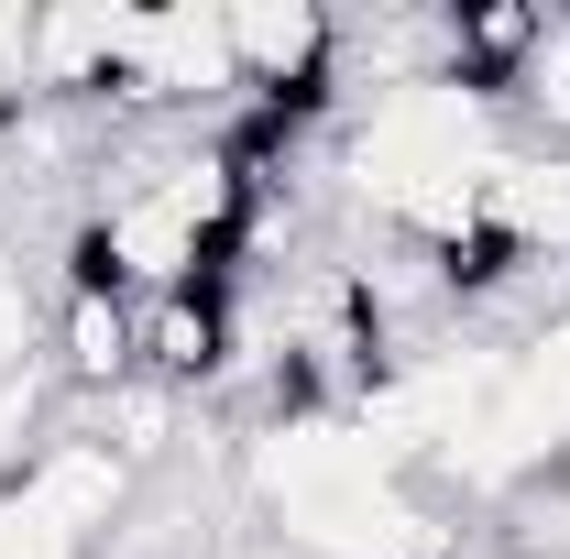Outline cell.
Instances as JSON below:
<instances>
[{
  "instance_id": "1",
  "label": "cell",
  "mask_w": 570,
  "mask_h": 559,
  "mask_svg": "<svg viewBox=\"0 0 570 559\" xmlns=\"http://www.w3.org/2000/svg\"><path fill=\"white\" fill-rule=\"evenodd\" d=\"M242 516L275 559H461V516L362 418H264L242 439Z\"/></svg>"
},
{
  "instance_id": "2",
  "label": "cell",
  "mask_w": 570,
  "mask_h": 559,
  "mask_svg": "<svg viewBox=\"0 0 570 559\" xmlns=\"http://www.w3.org/2000/svg\"><path fill=\"white\" fill-rule=\"evenodd\" d=\"M219 373H230V285L132 296V384H165V395H219Z\"/></svg>"
},
{
  "instance_id": "3",
  "label": "cell",
  "mask_w": 570,
  "mask_h": 559,
  "mask_svg": "<svg viewBox=\"0 0 570 559\" xmlns=\"http://www.w3.org/2000/svg\"><path fill=\"white\" fill-rule=\"evenodd\" d=\"M504 133L538 143V154H570V11H549L538 22V45H527V67L494 88Z\"/></svg>"
},
{
  "instance_id": "4",
  "label": "cell",
  "mask_w": 570,
  "mask_h": 559,
  "mask_svg": "<svg viewBox=\"0 0 570 559\" xmlns=\"http://www.w3.org/2000/svg\"><path fill=\"white\" fill-rule=\"evenodd\" d=\"M56 428H67V395H56V373H45V362L0 384V493L33 472V450H45Z\"/></svg>"
},
{
  "instance_id": "5",
  "label": "cell",
  "mask_w": 570,
  "mask_h": 559,
  "mask_svg": "<svg viewBox=\"0 0 570 559\" xmlns=\"http://www.w3.org/2000/svg\"><path fill=\"white\" fill-rule=\"evenodd\" d=\"M33 362H45V296H33V275H22V242L0 231V384L33 373Z\"/></svg>"
}]
</instances>
